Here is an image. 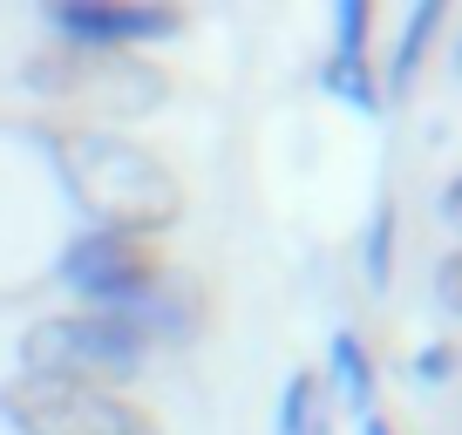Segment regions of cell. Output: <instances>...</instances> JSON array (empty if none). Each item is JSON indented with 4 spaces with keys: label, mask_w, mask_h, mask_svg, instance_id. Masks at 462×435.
<instances>
[{
    "label": "cell",
    "mask_w": 462,
    "mask_h": 435,
    "mask_svg": "<svg viewBox=\"0 0 462 435\" xmlns=\"http://www.w3.org/2000/svg\"><path fill=\"white\" fill-rule=\"evenodd\" d=\"M435 279H442V286H435V300L456 306V259H442V273H435Z\"/></svg>",
    "instance_id": "15"
},
{
    "label": "cell",
    "mask_w": 462,
    "mask_h": 435,
    "mask_svg": "<svg viewBox=\"0 0 462 435\" xmlns=\"http://www.w3.org/2000/svg\"><path fill=\"white\" fill-rule=\"evenodd\" d=\"M361 279L374 292H388V279H394V198L374 204V218H367V232H361Z\"/></svg>",
    "instance_id": "10"
},
{
    "label": "cell",
    "mask_w": 462,
    "mask_h": 435,
    "mask_svg": "<svg viewBox=\"0 0 462 435\" xmlns=\"http://www.w3.org/2000/svg\"><path fill=\"white\" fill-rule=\"evenodd\" d=\"M69 75H75V48H69V42L34 48V55L21 61V88H34V96H48V102L69 96Z\"/></svg>",
    "instance_id": "12"
},
{
    "label": "cell",
    "mask_w": 462,
    "mask_h": 435,
    "mask_svg": "<svg viewBox=\"0 0 462 435\" xmlns=\"http://www.w3.org/2000/svg\"><path fill=\"white\" fill-rule=\"evenodd\" d=\"M0 421L14 435H157V415L102 381L14 375L0 388Z\"/></svg>",
    "instance_id": "2"
},
{
    "label": "cell",
    "mask_w": 462,
    "mask_h": 435,
    "mask_svg": "<svg viewBox=\"0 0 462 435\" xmlns=\"http://www.w3.org/2000/svg\"><path fill=\"white\" fill-rule=\"evenodd\" d=\"M55 171L69 184V198L96 218L102 232L123 238H157L184 218V184L150 157L143 143L116 130H61L55 136Z\"/></svg>",
    "instance_id": "1"
},
{
    "label": "cell",
    "mask_w": 462,
    "mask_h": 435,
    "mask_svg": "<svg viewBox=\"0 0 462 435\" xmlns=\"http://www.w3.org/2000/svg\"><path fill=\"white\" fill-rule=\"evenodd\" d=\"M408 375H415L421 388H448V375H456V347H448V340H429V347L408 361Z\"/></svg>",
    "instance_id": "14"
},
{
    "label": "cell",
    "mask_w": 462,
    "mask_h": 435,
    "mask_svg": "<svg viewBox=\"0 0 462 435\" xmlns=\"http://www.w3.org/2000/svg\"><path fill=\"white\" fill-rule=\"evenodd\" d=\"M319 88H327V96H340V102H354L361 116H381V82H374V69H367V61H333V55H327Z\"/></svg>",
    "instance_id": "11"
},
{
    "label": "cell",
    "mask_w": 462,
    "mask_h": 435,
    "mask_svg": "<svg viewBox=\"0 0 462 435\" xmlns=\"http://www.w3.org/2000/svg\"><path fill=\"white\" fill-rule=\"evenodd\" d=\"M361 435H394V421L388 415H361Z\"/></svg>",
    "instance_id": "16"
},
{
    "label": "cell",
    "mask_w": 462,
    "mask_h": 435,
    "mask_svg": "<svg viewBox=\"0 0 462 435\" xmlns=\"http://www.w3.org/2000/svg\"><path fill=\"white\" fill-rule=\"evenodd\" d=\"M327 394H340L354 415H374V354L361 347V334H333L327 340Z\"/></svg>",
    "instance_id": "7"
},
{
    "label": "cell",
    "mask_w": 462,
    "mask_h": 435,
    "mask_svg": "<svg viewBox=\"0 0 462 435\" xmlns=\"http://www.w3.org/2000/svg\"><path fill=\"white\" fill-rule=\"evenodd\" d=\"M48 28L69 48H143V42H171L184 28L171 0H48Z\"/></svg>",
    "instance_id": "6"
},
{
    "label": "cell",
    "mask_w": 462,
    "mask_h": 435,
    "mask_svg": "<svg viewBox=\"0 0 462 435\" xmlns=\"http://www.w3.org/2000/svg\"><path fill=\"white\" fill-rule=\"evenodd\" d=\"M367 34H374L367 0H340L333 7V61H367Z\"/></svg>",
    "instance_id": "13"
},
{
    "label": "cell",
    "mask_w": 462,
    "mask_h": 435,
    "mask_svg": "<svg viewBox=\"0 0 462 435\" xmlns=\"http://www.w3.org/2000/svg\"><path fill=\"white\" fill-rule=\"evenodd\" d=\"M150 361V334L123 313H61L34 319L21 334V375H55V381H102V375H136Z\"/></svg>",
    "instance_id": "3"
},
{
    "label": "cell",
    "mask_w": 462,
    "mask_h": 435,
    "mask_svg": "<svg viewBox=\"0 0 462 435\" xmlns=\"http://www.w3.org/2000/svg\"><path fill=\"white\" fill-rule=\"evenodd\" d=\"M273 435H333V394H327V381L300 367V375L279 388Z\"/></svg>",
    "instance_id": "8"
},
{
    "label": "cell",
    "mask_w": 462,
    "mask_h": 435,
    "mask_svg": "<svg viewBox=\"0 0 462 435\" xmlns=\"http://www.w3.org/2000/svg\"><path fill=\"white\" fill-rule=\"evenodd\" d=\"M55 279L69 292H82L88 313H136L143 300H157V292H163V265L150 259L143 238L102 232V225H88V232L69 238Z\"/></svg>",
    "instance_id": "4"
},
{
    "label": "cell",
    "mask_w": 462,
    "mask_h": 435,
    "mask_svg": "<svg viewBox=\"0 0 462 435\" xmlns=\"http://www.w3.org/2000/svg\"><path fill=\"white\" fill-rule=\"evenodd\" d=\"M442 0H421L415 14H408V28H402V42H394V61H388V88H408L415 82V69H421V55H429V42H435V28H442Z\"/></svg>",
    "instance_id": "9"
},
{
    "label": "cell",
    "mask_w": 462,
    "mask_h": 435,
    "mask_svg": "<svg viewBox=\"0 0 462 435\" xmlns=\"http://www.w3.org/2000/svg\"><path fill=\"white\" fill-rule=\"evenodd\" d=\"M163 96H171V75L157 61L116 55V48H75V75L61 102L88 109L96 123H130V116H150Z\"/></svg>",
    "instance_id": "5"
}]
</instances>
